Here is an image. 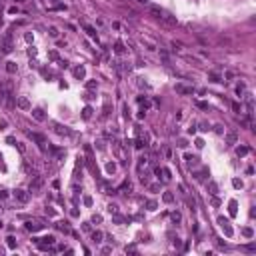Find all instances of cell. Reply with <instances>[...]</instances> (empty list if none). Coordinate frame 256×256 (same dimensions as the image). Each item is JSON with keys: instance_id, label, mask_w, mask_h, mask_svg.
I'll list each match as a JSON object with an SVG mask.
<instances>
[{"instance_id": "24", "label": "cell", "mask_w": 256, "mask_h": 256, "mask_svg": "<svg viewBox=\"0 0 256 256\" xmlns=\"http://www.w3.org/2000/svg\"><path fill=\"white\" fill-rule=\"evenodd\" d=\"M114 50H116L118 54H122L124 52V44H122V42H116V44H114Z\"/></svg>"}, {"instance_id": "13", "label": "cell", "mask_w": 256, "mask_h": 256, "mask_svg": "<svg viewBox=\"0 0 256 256\" xmlns=\"http://www.w3.org/2000/svg\"><path fill=\"white\" fill-rule=\"evenodd\" d=\"M26 228H28V230H32V232H36V230H40V228H42V224H38V222H32V220H28V222H26Z\"/></svg>"}, {"instance_id": "25", "label": "cell", "mask_w": 256, "mask_h": 256, "mask_svg": "<svg viewBox=\"0 0 256 256\" xmlns=\"http://www.w3.org/2000/svg\"><path fill=\"white\" fill-rule=\"evenodd\" d=\"M208 188H210V194H218V186H216V182H210Z\"/></svg>"}, {"instance_id": "38", "label": "cell", "mask_w": 256, "mask_h": 256, "mask_svg": "<svg viewBox=\"0 0 256 256\" xmlns=\"http://www.w3.org/2000/svg\"><path fill=\"white\" fill-rule=\"evenodd\" d=\"M210 80H212V82H220V76H216V74H212V72H210Z\"/></svg>"}, {"instance_id": "6", "label": "cell", "mask_w": 256, "mask_h": 256, "mask_svg": "<svg viewBox=\"0 0 256 256\" xmlns=\"http://www.w3.org/2000/svg\"><path fill=\"white\" fill-rule=\"evenodd\" d=\"M28 136H30L32 140H36V142H38V146H40V148H44V144H46V138H44L42 134H38V132H28Z\"/></svg>"}, {"instance_id": "40", "label": "cell", "mask_w": 256, "mask_h": 256, "mask_svg": "<svg viewBox=\"0 0 256 256\" xmlns=\"http://www.w3.org/2000/svg\"><path fill=\"white\" fill-rule=\"evenodd\" d=\"M214 132H218V134H222V132H224V128L220 126V124H216V126H214Z\"/></svg>"}, {"instance_id": "9", "label": "cell", "mask_w": 256, "mask_h": 256, "mask_svg": "<svg viewBox=\"0 0 256 256\" xmlns=\"http://www.w3.org/2000/svg\"><path fill=\"white\" fill-rule=\"evenodd\" d=\"M150 14L152 16H154V18H164V14H166V12L164 10H162V8H156V6H150Z\"/></svg>"}, {"instance_id": "7", "label": "cell", "mask_w": 256, "mask_h": 256, "mask_svg": "<svg viewBox=\"0 0 256 256\" xmlns=\"http://www.w3.org/2000/svg\"><path fill=\"white\" fill-rule=\"evenodd\" d=\"M218 222H220V226H222V230H224V234H226V236H232V228H230L228 220H226L224 216H220V218H218Z\"/></svg>"}, {"instance_id": "33", "label": "cell", "mask_w": 256, "mask_h": 256, "mask_svg": "<svg viewBox=\"0 0 256 256\" xmlns=\"http://www.w3.org/2000/svg\"><path fill=\"white\" fill-rule=\"evenodd\" d=\"M230 214H236V202H234V200H232V202H230Z\"/></svg>"}, {"instance_id": "2", "label": "cell", "mask_w": 256, "mask_h": 256, "mask_svg": "<svg viewBox=\"0 0 256 256\" xmlns=\"http://www.w3.org/2000/svg\"><path fill=\"white\" fill-rule=\"evenodd\" d=\"M40 190H42V178L40 176H34L32 182H30V192H32V194H36V192H40Z\"/></svg>"}, {"instance_id": "10", "label": "cell", "mask_w": 256, "mask_h": 256, "mask_svg": "<svg viewBox=\"0 0 256 256\" xmlns=\"http://www.w3.org/2000/svg\"><path fill=\"white\" fill-rule=\"evenodd\" d=\"M74 76H76L78 80H82L84 76H86V68H84V66H76V68H74Z\"/></svg>"}, {"instance_id": "11", "label": "cell", "mask_w": 256, "mask_h": 256, "mask_svg": "<svg viewBox=\"0 0 256 256\" xmlns=\"http://www.w3.org/2000/svg\"><path fill=\"white\" fill-rule=\"evenodd\" d=\"M32 116H34V120H38V122L44 120V112H42L40 108H34V110H32Z\"/></svg>"}, {"instance_id": "45", "label": "cell", "mask_w": 256, "mask_h": 256, "mask_svg": "<svg viewBox=\"0 0 256 256\" xmlns=\"http://www.w3.org/2000/svg\"><path fill=\"white\" fill-rule=\"evenodd\" d=\"M2 226H4V224H2V220H0V230H2Z\"/></svg>"}, {"instance_id": "20", "label": "cell", "mask_w": 256, "mask_h": 256, "mask_svg": "<svg viewBox=\"0 0 256 256\" xmlns=\"http://www.w3.org/2000/svg\"><path fill=\"white\" fill-rule=\"evenodd\" d=\"M160 172L164 174V176H162V180H164V182H168L170 178H172V176H170V170H168V168H160Z\"/></svg>"}, {"instance_id": "31", "label": "cell", "mask_w": 256, "mask_h": 256, "mask_svg": "<svg viewBox=\"0 0 256 256\" xmlns=\"http://www.w3.org/2000/svg\"><path fill=\"white\" fill-rule=\"evenodd\" d=\"M106 170H108V172L112 174L114 170H116V164H114V162H110V164H106Z\"/></svg>"}, {"instance_id": "19", "label": "cell", "mask_w": 256, "mask_h": 256, "mask_svg": "<svg viewBox=\"0 0 256 256\" xmlns=\"http://www.w3.org/2000/svg\"><path fill=\"white\" fill-rule=\"evenodd\" d=\"M90 116H92V108H90V106H86V108L82 110V118H84V120H88Z\"/></svg>"}, {"instance_id": "29", "label": "cell", "mask_w": 256, "mask_h": 256, "mask_svg": "<svg viewBox=\"0 0 256 256\" xmlns=\"http://www.w3.org/2000/svg\"><path fill=\"white\" fill-rule=\"evenodd\" d=\"M108 212L110 214H118V206L116 204H108Z\"/></svg>"}, {"instance_id": "1", "label": "cell", "mask_w": 256, "mask_h": 256, "mask_svg": "<svg viewBox=\"0 0 256 256\" xmlns=\"http://www.w3.org/2000/svg\"><path fill=\"white\" fill-rule=\"evenodd\" d=\"M16 106H18L20 110H32V104H30V100H28L26 96H18L16 98Z\"/></svg>"}, {"instance_id": "30", "label": "cell", "mask_w": 256, "mask_h": 256, "mask_svg": "<svg viewBox=\"0 0 256 256\" xmlns=\"http://www.w3.org/2000/svg\"><path fill=\"white\" fill-rule=\"evenodd\" d=\"M56 132H58V134H70V130L64 128V126H56Z\"/></svg>"}, {"instance_id": "32", "label": "cell", "mask_w": 256, "mask_h": 256, "mask_svg": "<svg viewBox=\"0 0 256 256\" xmlns=\"http://www.w3.org/2000/svg\"><path fill=\"white\" fill-rule=\"evenodd\" d=\"M242 232H244V236H246V238H252V234H254V232H252V228H244Z\"/></svg>"}, {"instance_id": "36", "label": "cell", "mask_w": 256, "mask_h": 256, "mask_svg": "<svg viewBox=\"0 0 256 256\" xmlns=\"http://www.w3.org/2000/svg\"><path fill=\"white\" fill-rule=\"evenodd\" d=\"M84 204H86V206H92V196H84Z\"/></svg>"}, {"instance_id": "34", "label": "cell", "mask_w": 256, "mask_h": 256, "mask_svg": "<svg viewBox=\"0 0 256 256\" xmlns=\"http://www.w3.org/2000/svg\"><path fill=\"white\" fill-rule=\"evenodd\" d=\"M180 218H182L180 212H172V220H174V222H180Z\"/></svg>"}, {"instance_id": "14", "label": "cell", "mask_w": 256, "mask_h": 256, "mask_svg": "<svg viewBox=\"0 0 256 256\" xmlns=\"http://www.w3.org/2000/svg\"><path fill=\"white\" fill-rule=\"evenodd\" d=\"M2 52H4V54L12 52V42H10V38H6V40H4V44H2Z\"/></svg>"}, {"instance_id": "44", "label": "cell", "mask_w": 256, "mask_h": 256, "mask_svg": "<svg viewBox=\"0 0 256 256\" xmlns=\"http://www.w3.org/2000/svg\"><path fill=\"white\" fill-rule=\"evenodd\" d=\"M6 196H8V194H6V190H0V198L4 200V198H6Z\"/></svg>"}, {"instance_id": "23", "label": "cell", "mask_w": 256, "mask_h": 256, "mask_svg": "<svg viewBox=\"0 0 256 256\" xmlns=\"http://www.w3.org/2000/svg\"><path fill=\"white\" fill-rule=\"evenodd\" d=\"M84 30H86L88 34H90L92 38H96V40H98V36H96V30H94V28H92V26H84Z\"/></svg>"}, {"instance_id": "26", "label": "cell", "mask_w": 256, "mask_h": 256, "mask_svg": "<svg viewBox=\"0 0 256 256\" xmlns=\"http://www.w3.org/2000/svg\"><path fill=\"white\" fill-rule=\"evenodd\" d=\"M146 166H148V158H140V162H138V170L146 168Z\"/></svg>"}, {"instance_id": "5", "label": "cell", "mask_w": 256, "mask_h": 256, "mask_svg": "<svg viewBox=\"0 0 256 256\" xmlns=\"http://www.w3.org/2000/svg\"><path fill=\"white\" fill-rule=\"evenodd\" d=\"M236 142H238V132L236 130H228L226 132V144L232 146V144H236Z\"/></svg>"}, {"instance_id": "22", "label": "cell", "mask_w": 256, "mask_h": 256, "mask_svg": "<svg viewBox=\"0 0 256 256\" xmlns=\"http://www.w3.org/2000/svg\"><path fill=\"white\" fill-rule=\"evenodd\" d=\"M238 156H246V154H248V152H250V148H246V146H240V148H238Z\"/></svg>"}, {"instance_id": "39", "label": "cell", "mask_w": 256, "mask_h": 256, "mask_svg": "<svg viewBox=\"0 0 256 256\" xmlns=\"http://www.w3.org/2000/svg\"><path fill=\"white\" fill-rule=\"evenodd\" d=\"M92 222H102V216L100 214H94V216H92Z\"/></svg>"}, {"instance_id": "17", "label": "cell", "mask_w": 256, "mask_h": 256, "mask_svg": "<svg viewBox=\"0 0 256 256\" xmlns=\"http://www.w3.org/2000/svg\"><path fill=\"white\" fill-rule=\"evenodd\" d=\"M48 36H50V38H58V36H60L58 28H56V26H50V28H48Z\"/></svg>"}, {"instance_id": "41", "label": "cell", "mask_w": 256, "mask_h": 256, "mask_svg": "<svg viewBox=\"0 0 256 256\" xmlns=\"http://www.w3.org/2000/svg\"><path fill=\"white\" fill-rule=\"evenodd\" d=\"M54 250H56V252H64V250H66V246H62V244H58V246H56V248H54Z\"/></svg>"}, {"instance_id": "3", "label": "cell", "mask_w": 256, "mask_h": 256, "mask_svg": "<svg viewBox=\"0 0 256 256\" xmlns=\"http://www.w3.org/2000/svg\"><path fill=\"white\" fill-rule=\"evenodd\" d=\"M14 198L18 200V202H22V204H26L28 200H30V194H28L26 190H14Z\"/></svg>"}, {"instance_id": "37", "label": "cell", "mask_w": 256, "mask_h": 256, "mask_svg": "<svg viewBox=\"0 0 256 256\" xmlns=\"http://www.w3.org/2000/svg\"><path fill=\"white\" fill-rule=\"evenodd\" d=\"M16 146H18L20 152H26V146H24V142H16Z\"/></svg>"}, {"instance_id": "15", "label": "cell", "mask_w": 256, "mask_h": 256, "mask_svg": "<svg viewBox=\"0 0 256 256\" xmlns=\"http://www.w3.org/2000/svg\"><path fill=\"white\" fill-rule=\"evenodd\" d=\"M102 238H104V234L100 232V230H96V232H92V242H96V244H100Z\"/></svg>"}, {"instance_id": "21", "label": "cell", "mask_w": 256, "mask_h": 256, "mask_svg": "<svg viewBox=\"0 0 256 256\" xmlns=\"http://www.w3.org/2000/svg\"><path fill=\"white\" fill-rule=\"evenodd\" d=\"M58 230H62V232H70V226H68V222H58Z\"/></svg>"}, {"instance_id": "12", "label": "cell", "mask_w": 256, "mask_h": 256, "mask_svg": "<svg viewBox=\"0 0 256 256\" xmlns=\"http://www.w3.org/2000/svg\"><path fill=\"white\" fill-rule=\"evenodd\" d=\"M236 94H238V98H244V94H246V84L244 82H240L236 86Z\"/></svg>"}, {"instance_id": "35", "label": "cell", "mask_w": 256, "mask_h": 256, "mask_svg": "<svg viewBox=\"0 0 256 256\" xmlns=\"http://www.w3.org/2000/svg\"><path fill=\"white\" fill-rule=\"evenodd\" d=\"M232 184H234V188H242V180H238V178H234Z\"/></svg>"}, {"instance_id": "8", "label": "cell", "mask_w": 256, "mask_h": 256, "mask_svg": "<svg viewBox=\"0 0 256 256\" xmlns=\"http://www.w3.org/2000/svg\"><path fill=\"white\" fill-rule=\"evenodd\" d=\"M184 162H186V166H196V164H198V156H194V154H184Z\"/></svg>"}, {"instance_id": "4", "label": "cell", "mask_w": 256, "mask_h": 256, "mask_svg": "<svg viewBox=\"0 0 256 256\" xmlns=\"http://www.w3.org/2000/svg\"><path fill=\"white\" fill-rule=\"evenodd\" d=\"M174 90H176L178 94H192V92H194V88H192V86H186V84H176V86H174Z\"/></svg>"}, {"instance_id": "27", "label": "cell", "mask_w": 256, "mask_h": 256, "mask_svg": "<svg viewBox=\"0 0 256 256\" xmlns=\"http://www.w3.org/2000/svg\"><path fill=\"white\" fill-rule=\"evenodd\" d=\"M156 206H158V204H156L154 200H148V202H146V208H148V210H156Z\"/></svg>"}, {"instance_id": "42", "label": "cell", "mask_w": 256, "mask_h": 256, "mask_svg": "<svg viewBox=\"0 0 256 256\" xmlns=\"http://www.w3.org/2000/svg\"><path fill=\"white\" fill-rule=\"evenodd\" d=\"M8 12H10V14H18V12H20V8H14V6H12Z\"/></svg>"}, {"instance_id": "16", "label": "cell", "mask_w": 256, "mask_h": 256, "mask_svg": "<svg viewBox=\"0 0 256 256\" xmlns=\"http://www.w3.org/2000/svg\"><path fill=\"white\" fill-rule=\"evenodd\" d=\"M6 70H8V74H14V72L18 70V64L16 62H6Z\"/></svg>"}, {"instance_id": "43", "label": "cell", "mask_w": 256, "mask_h": 256, "mask_svg": "<svg viewBox=\"0 0 256 256\" xmlns=\"http://www.w3.org/2000/svg\"><path fill=\"white\" fill-rule=\"evenodd\" d=\"M188 132H190V134H194V132H196V124H190V128H188Z\"/></svg>"}, {"instance_id": "28", "label": "cell", "mask_w": 256, "mask_h": 256, "mask_svg": "<svg viewBox=\"0 0 256 256\" xmlns=\"http://www.w3.org/2000/svg\"><path fill=\"white\" fill-rule=\"evenodd\" d=\"M6 240H8V242H6V244H8V248H16V240H14L12 236H8Z\"/></svg>"}, {"instance_id": "18", "label": "cell", "mask_w": 256, "mask_h": 256, "mask_svg": "<svg viewBox=\"0 0 256 256\" xmlns=\"http://www.w3.org/2000/svg\"><path fill=\"white\" fill-rule=\"evenodd\" d=\"M162 200H164V202H174V194L172 192H164V194H162Z\"/></svg>"}]
</instances>
